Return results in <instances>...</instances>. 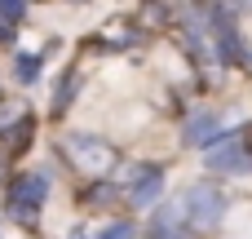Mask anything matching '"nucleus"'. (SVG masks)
Instances as JSON below:
<instances>
[{"instance_id":"obj_3","label":"nucleus","mask_w":252,"mask_h":239,"mask_svg":"<svg viewBox=\"0 0 252 239\" xmlns=\"http://www.w3.org/2000/svg\"><path fill=\"white\" fill-rule=\"evenodd\" d=\"M182 208H186V226H190V231H213V226L226 217V195H221V186H213V182H195V186L182 195Z\"/></svg>"},{"instance_id":"obj_7","label":"nucleus","mask_w":252,"mask_h":239,"mask_svg":"<svg viewBox=\"0 0 252 239\" xmlns=\"http://www.w3.org/2000/svg\"><path fill=\"white\" fill-rule=\"evenodd\" d=\"M40 67H44V53H13V75H18V84H35L40 80Z\"/></svg>"},{"instance_id":"obj_5","label":"nucleus","mask_w":252,"mask_h":239,"mask_svg":"<svg viewBox=\"0 0 252 239\" xmlns=\"http://www.w3.org/2000/svg\"><path fill=\"white\" fill-rule=\"evenodd\" d=\"M208 169L213 173H252V155L244 151V137H235V133H226L221 137V146H213L208 151Z\"/></svg>"},{"instance_id":"obj_9","label":"nucleus","mask_w":252,"mask_h":239,"mask_svg":"<svg viewBox=\"0 0 252 239\" xmlns=\"http://www.w3.org/2000/svg\"><path fill=\"white\" fill-rule=\"evenodd\" d=\"M31 129H35V120H31V115H22L18 124H9V129H4V137H9V151H22V146L31 142Z\"/></svg>"},{"instance_id":"obj_8","label":"nucleus","mask_w":252,"mask_h":239,"mask_svg":"<svg viewBox=\"0 0 252 239\" xmlns=\"http://www.w3.org/2000/svg\"><path fill=\"white\" fill-rule=\"evenodd\" d=\"M120 200V186H111V182H93L89 191H84V204L89 208H111Z\"/></svg>"},{"instance_id":"obj_10","label":"nucleus","mask_w":252,"mask_h":239,"mask_svg":"<svg viewBox=\"0 0 252 239\" xmlns=\"http://www.w3.org/2000/svg\"><path fill=\"white\" fill-rule=\"evenodd\" d=\"M27 18V0H0V27H18Z\"/></svg>"},{"instance_id":"obj_11","label":"nucleus","mask_w":252,"mask_h":239,"mask_svg":"<svg viewBox=\"0 0 252 239\" xmlns=\"http://www.w3.org/2000/svg\"><path fill=\"white\" fill-rule=\"evenodd\" d=\"M75 84H80L75 75H66V80L58 84V98H53V115H62V111L71 106V98H75Z\"/></svg>"},{"instance_id":"obj_4","label":"nucleus","mask_w":252,"mask_h":239,"mask_svg":"<svg viewBox=\"0 0 252 239\" xmlns=\"http://www.w3.org/2000/svg\"><path fill=\"white\" fill-rule=\"evenodd\" d=\"M146 235H151V239H190V226H186V208H182V200L159 204V208H155V217H151V226H146Z\"/></svg>"},{"instance_id":"obj_6","label":"nucleus","mask_w":252,"mask_h":239,"mask_svg":"<svg viewBox=\"0 0 252 239\" xmlns=\"http://www.w3.org/2000/svg\"><path fill=\"white\" fill-rule=\"evenodd\" d=\"M221 137H226V133H221V120L208 115V111H204V115H190L186 129H182V142H186V146H204V151H213Z\"/></svg>"},{"instance_id":"obj_14","label":"nucleus","mask_w":252,"mask_h":239,"mask_svg":"<svg viewBox=\"0 0 252 239\" xmlns=\"http://www.w3.org/2000/svg\"><path fill=\"white\" fill-rule=\"evenodd\" d=\"M71 239H84V235H71Z\"/></svg>"},{"instance_id":"obj_2","label":"nucleus","mask_w":252,"mask_h":239,"mask_svg":"<svg viewBox=\"0 0 252 239\" xmlns=\"http://www.w3.org/2000/svg\"><path fill=\"white\" fill-rule=\"evenodd\" d=\"M44 200H49V173H40V169H31V173H18L13 182H9V195H4V208L22 222V226H31L35 217H40V208H44Z\"/></svg>"},{"instance_id":"obj_1","label":"nucleus","mask_w":252,"mask_h":239,"mask_svg":"<svg viewBox=\"0 0 252 239\" xmlns=\"http://www.w3.org/2000/svg\"><path fill=\"white\" fill-rule=\"evenodd\" d=\"M62 151L71 155V164H75L80 173H89V177H97V182L115 169V146H111L106 137H97V133H66Z\"/></svg>"},{"instance_id":"obj_12","label":"nucleus","mask_w":252,"mask_h":239,"mask_svg":"<svg viewBox=\"0 0 252 239\" xmlns=\"http://www.w3.org/2000/svg\"><path fill=\"white\" fill-rule=\"evenodd\" d=\"M97 239H137V226L133 222H111V226H102Z\"/></svg>"},{"instance_id":"obj_13","label":"nucleus","mask_w":252,"mask_h":239,"mask_svg":"<svg viewBox=\"0 0 252 239\" xmlns=\"http://www.w3.org/2000/svg\"><path fill=\"white\" fill-rule=\"evenodd\" d=\"M71 4H84V0H71Z\"/></svg>"}]
</instances>
